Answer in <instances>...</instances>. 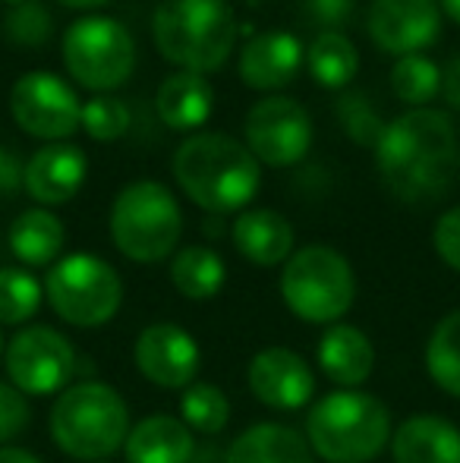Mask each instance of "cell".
<instances>
[{
  "instance_id": "19",
  "label": "cell",
  "mask_w": 460,
  "mask_h": 463,
  "mask_svg": "<svg viewBox=\"0 0 460 463\" xmlns=\"http://www.w3.org/2000/svg\"><path fill=\"white\" fill-rule=\"evenodd\" d=\"M394 463H460V429L445 416H410L391 432Z\"/></svg>"
},
{
  "instance_id": "3",
  "label": "cell",
  "mask_w": 460,
  "mask_h": 463,
  "mask_svg": "<svg viewBox=\"0 0 460 463\" xmlns=\"http://www.w3.org/2000/svg\"><path fill=\"white\" fill-rule=\"evenodd\" d=\"M152 35L167 63L205 76L230 61L237 16L228 0H161Z\"/></svg>"
},
{
  "instance_id": "24",
  "label": "cell",
  "mask_w": 460,
  "mask_h": 463,
  "mask_svg": "<svg viewBox=\"0 0 460 463\" xmlns=\"http://www.w3.org/2000/svg\"><path fill=\"white\" fill-rule=\"evenodd\" d=\"M6 240H10V250L19 262L32 265V269H42V265H51L63 252L67 231H63V221L54 212H48V208H29V212H23L10 224Z\"/></svg>"
},
{
  "instance_id": "38",
  "label": "cell",
  "mask_w": 460,
  "mask_h": 463,
  "mask_svg": "<svg viewBox=\"0 0 460 463\" xmlns=\"http://www.w3.org/2000/svg\"><path fill=\"white\" fill-rule=\"evenodd\" d=\"M442 92H445V98H448L451 108L460 110V54L448 63V67H445V73H442Z\"/></svg>"
},
{
  "instance_id": "31",
  "label": "cell",
  "mask_w": 460,
  "mask_h": 463,
  "mask_svg": "<svg viewBox=\"0 0 460 463\" xmlns=\"http://www.w3.org/2000/svg\"><path fill=\"white\" fill-rule=\"evenodd\" d=\"M4 35L13 48H44L54 35V16L42 0L13 4L4 16Z\"/></svg>"
},
{
  "instance_id": "12",
  "label": "cell",
  "mask_w": 460,
  "mask_h": 463,
  "mask_svg": "<svg viewBox=\"0 0 460 463\" xmlns=\"http://www.w3.org/2000/svg\"><path fill=\"white\" fill-rule=\"evenodd\" d=\"M10 114L23 133L44 142H63L80 129L82 104L61 76L35 70L13 82Z\"/></svg>"
},
{
  "instance_id": "10",
  "label": "cell",
  "mask_w": 460,
  "mask_h": 463,
  "mask_svg": "<svg viewBox=\"0 0 460 463\" xmlns=\"http://www.w3.org/2000/svg\"><path fill=\"white\" fill-rule=\"evenodd\" d=\"M4 366L13 388L32 397H48L70 388L80 369V356L57 328L29 325L10 337L4 350Z\"/></svg>"
},
{
  "instance_id": "40",
  "label": "cell",
  "mask_w": 460,
  "mask_h": 463,
  "mask_svg": "<svg viewBox=\"0 0 460 463\" xmlns=\"http://www.w3.org/2000/svg\"><path fill=\"white\" fill-rule=\"evenodd\" d=\"M57 4L70 6V10H99V6L111 4V0H57Z\"/></svg>"
},
{
  "instance_id": "6",
  "label": "cell",
  "mask_w": 460,
  "mask_h": 463,
  "mask_svg": "<svg viewBox=\"0 0 460 463\" xmlns=\"http://www.w3.org/2000/svg\"><path fill=\"white\" fill-rule=\"evenodd\" d=\"M183 233L177 195L158 180H136L123 186L111 208L114 246L139 265H155L174 256Z\"/></svg>"
},
{
  "instance_id": "4",
  "label": "cell",
  "mask_w": 460,
  "mask_h": 463,
  "mask_svg": "<svg viewBox=\"0 0 460 463\" xmlns=\"http://www.w3.org/2000/svg\"><path fill=\"white\" fill-rule=\"evenodd\" d=\"M306 441L325 463H372L391 441V413L366 391H334L306 413Z\"/></svg>"
},
{
  "instance_id": "25",
  "label": "cell",
  "mask_w": 460,
  "mask_h": 463,
  "mask_svg": "<svg viewBox=\"0 0 460 463\" xmlns=\"http://www.w3.org/2000/svg\"><path fill=\"white\" fill-rule=\"evenodd\" d=\"M228 280L224 259L209 246H186L171 259V284L186 299H211Z\"/></svg>"
},
{
  "instance_id": "13",
  "label": "cell",
  "mask_w": 460,
  "mask_h": 463,
  "mask_svg": "<svg viewBox=\"0 0 460 463\" xmlns=\"http://www.w3.org/2000/svg\"><path fill=\"white\" fill-rule=\"evenodd\" d=\"M442 32L438 0H372L369 38L381 54H423Z\"/></svg>"
},
{
  "instance_id": "42",
  "label": "cell",
  "mask_w": 460,
  "mask_h": 463,
  "mask_svg": "<svg viewBox=\"0 0 460 463\" xmlns=\"http://www.w3.org/2000/svg\"><path fill=\"white\" fill-rule=\"evenodd\" d=\"M0 356H4V335H0Z\"/></svg>"
},
{
  "instance_id": "14",
  "label": "cell",
  "mask_w": 460,
  "mask_h": 463,
  "mask_svg": "<svg viewBox=\"0 0 460 463\" xmlns=\"http://www.w3.org/2000/svg\"><path fill=\"white\" fill-rule=\"evenodd\" d=\"M136 366L152 384L164 391H186L199 375L202 350L196 337L174 322L148 325L136 337Z\"/></svg>"
},
{
  "instance_id": "21",
  "label": "cell",
  "mask_w": 460,
  "mask_h": 463,
  "mask_svg": "<svg viewBox=\"0 0 460 463\" xmlns=\"http://www.w3.org/2000/svg\"><path fill=\"white\" fill-rule=\"evenodd\" d=\"M211 108H215V89L202 73L180 70V73L167 76L155 95V110H158L161 123L177 133L199 129L211 117Z\"/></svg>"
},
{
  "instance_id": "15",
  "label": "cell",
  "mask_w": 460,
  "mask_h": 463,
  "mask_svg": "<svg viewBox=\"0 0 460 463\" xmlns=\"http://www.w3.org/2000/svg\"><path fill=\"white\" fill-rule=\"evenodd\" d=\"M246 384L258 403L281 413L303 410L315 394V375L309 363L287 347L258 350L246 369Z\"/></svg>"
},
{
  "instance_id": "7",
  "label": "cell",
  "mask_w": 460,
  "mask_h": 463,
  "mask_svg": "<svg viewBox=\"0 0 460 463\" xmlns=\"http://www.w3.org/2000/svg\"><path fill=\"white\" fill-rule=\"evenodd\" d=\"M281 297L296 318L309 325H334L356 299V275L332 246H303L284 262Z\"/></svg>"
},
{
  "instance_id": "35",
  "label": "cell",
  "mask_w": 460,
  "mask_h": 463,
  "mask_svg": "<svg viewBox=\"0 0 460 463\" xmlns=\"http://www.w3.org/2000/svg\"><path fill=\"white\" fill-rule=\"evenodd\" d=\"M432 246H436L438 259H442L448 269L460 271V205L448 208V212L436 221V231H432Z\"/></svg>"
},
{
  "instance_id": "37",
  "label": "cell",
  "mask_w": 460,
  "mask_h": 463,
  "mask_svg": "<svg viewBox=\"0 0 460 463\" xmlns=\"http://www.w3.org/2000/svg\"><path fill=\"white\" fill-rule=\"evenodd\" d=\"M23 180H25V165L10 148L0 146V195H16L23 189Z\"/></svg>"
},
{
  "instance_id": "11",
  "label": "cell",
  "mask_w": 460,
  "mask_h": 463,
  "mask_svg": "<svg viewBox=\"0 0 460 463\" xmlns=\"http://www.w3.org/2000/svg\"><path fill=\"white\" fill-rule=\"evenodd\" d=\"M243 133L258 165L294 167L313 146V117L294 98L268 95L246 110Z\"/></svg>"
},
{
  "instance_id": "22",
  "label": "cell",
  "mask_w": 460,
  "mask_h": 463,
  "mask_svg": "<svg viewBox=\"0 0 460 463\" xmlns=\"http://www.w3.org/2000/svg\"><path fill=\"white\" fill-rule=\"evenodd\" d=\"M319 366L334 384L353 391L375 369V347L356 325H332L319 341Z\"/></svg>"
},
{
  "instance_id": "18",
  "label": "cell",
  "mask_w": 460,
  "mask_h": 463,
  "mask_svg": "<svg viewBox=\"0 0 460 463\" xmlns=\"http://www.w3.org/2000/svg\"><path fill=\"white\" fill-rule=\"evenodd\" d=\"M237 252L252 265L275 269L294 256V227L281 212L271 208H249L230 227Z\"/></svg>"
},
{
  "instance_id": "23",
  "label": "cell",
  "mask_w": 460,
  "mask_h": 463,
  "mask_svg": "<svg viewBox=\"0 0 460 463\" xmlns=\"http://www.w3.org/2000/svg\"><path fill=\"white\" fill-rule=\"evenodd\" d=\"M228 463H315L306 435L281 422H256L233 439Z\"/></svg>"
},
{
  "instance_id": "30",
  "label": "cell",
  "mask_w": 460,
  "mask_h": 463,
  "mask_svg": "<svg viewBox=\"0 0 460 463\" xmlns=\"http://www.w3.org/2000/svg\"><path fill=\"white\" fill-rule=\"evenodd\" d=\"M42 284L25 269H0V325H23L42 309Z\"/></svg>"
},
{
  "instance_id": "5",
  "label": "cell",
  "mask_w": 460,
  "mask_h": 463,
  "mask_svg": "<svg viewBox=\"0 0 460 463\" xmlns=\"http://www.w3.org/2000/svg\"><path fill=\"white\" fill-rule=\"evenodd\" d=\"M51 441L67 458L99 463L120 451L129 435V407L105 382H80L61 391L48 416Z\"/></svg>"
},
{
  "instance_id": "39",
  "label": "cell",
  "mask_w": 460,
  "mask_h": 463,
  "mask_svg": "<svg viewBox=\"0 0 460 463\" xmlns=\"http://www.w3.org/2000/svg\"><path fill=\"white\" fill-rule=\"evenodd\" d=\"M0 463H42V458H35L25 448H0Z\"/></svg>"
},
{
  "instance_id": "20",
  "label": "cell",
  "mask_w": 460,
  "mask_h": 463,
  "mask_svg": "<svg viewBox=\"0 0 460 463\" xmlns=\"http://www.w3.org/2000/svg\"><path fill=\"white\" fill-rule=\"evenodd\" d=\"M123 454L129 463H192L196 439L177 416H146L129 429Z\"/></svg>"
},
{
  "instance_id": "29",
  "label": "cell",
  "mask_w": 460,
  "mask_h": 463,
  "mask_svg": "<svg viewBox=\"0 0 460 463\" xmlns=\"http://www.w3.org/2000/svg\"><path fill=\"white\" fill-rule=\"evenodd\" d=\"M180 420L202 435H218L230 422V401L218 384L192 382L180 394Z\"/></svg>"
},
{
  "instance_id": "43",
  "label": "cell",
  "mask_w": 460,
  "mask_h": 463,
  "mask_svg": "<svg viewBox=\"0 0 460 463\" xmlns=\"http://www.w3.org/2000/svg\"><path fill=\"white\" fill-rule=\"evenodd\" d=\"M4 4H23V0H4Z\"/></svg>"
},
{
  "instance_id": "17",
  "label": "cell",
  "mask_w": 460,
  "mask_h": 463,
  "mask_svg": "<svg viewBox=\"0 0 460 463\" xmlns=\"http://www.w3.org/2000/svg\"><path fill=\"white\" fill-rule=\"evenodd\" d=\"M86 152L70 142H51L38 148L25 165L23 189L38 205H63L86 184Z\"/></svg>"
},
{
  "instance_id": "34",
  "label": "cell",
  "mask_w": 460,
  "mask_h": 463,
  "mask_svg": "<svg viewBox=\"0 0 460 463\" xmlns=\"http://www.w3.org/2000/svg\"><path fill=\"white\" fill-rule=\"evenodd\" d=\"M29 422H32V410L25 394L19 388H13V384L0 382V448L6 441L19 439L29 429Z\"/></svg>"
},
{
  "instance_id": "2",
  "label": "cell",
  "mask_w": 460,
  "mask_h": 463,
  "mask_svg": "<svg viewBox=\"0 0 460 463\" xmlns=\"http://www.w3.org/2000/svg\"><path fill=\"white\" fill-rule=\"evenodd\" d=\"M171 171L192 205L211 214L246 208L262 186L252 152L228 133H196L174 152Z\"/></svg>"
},
{
  "instance_id": "41",
  "label": "cell",
  "mask_w": 460,
  "mask_h": 463,
  "mask_svg": "<svg viewBox=\"0 0 460 463\" xmlns=\"http://www.w3.org/2000/svg\"><path fill=\"white\" fill-rule=\"evenodd\" d=\"M442 13L451 19V23L460 25V0H442Z\"/></svg>"
},
{
  "instance_id": "33",
  "label": "cell",
  "mask_w": 460,
  "mask_h": 463,
  "mask_svg": "<svg viewBox=\"0 0 460 463\" xmlns=\"http://www.w3.org/2000/svg\"><path fill=\"white\" fill-rule=\"evenodd\" d=\"M80 127L95 142H117L129 129V108L117 95H95L89 101H82Z\"/></svg>"
},
{
  "instance_id": "32",
  "label": "cell",
  "mask_w": 460,
  "mask_h": 463,
  "mask_svg": "<svg viewBox=\"0 0 460 463\" xmlns=\"http://www.w3.org/2000/svg\"><path fill=\"white\" fill-rule=\"evenodd\" d=\"M338 120H341V127H344L347 139L362 148L379 146L381 133H385V127H388V123H381L379 110L372 108V101L362 92H347L338 98Z\"/></svg>"
},
{
  "instance_id": "28",
  "label": "cell",
  "mask_w": 460,
  "mask_h": 463,
  "mask_svg": "<svg viewBox=\"0 0 460 463\" xmlns=\"http://www.w3.org/2000/svg\"><path fill=\"white\" fill-rule=\"evenodd\" d=\"M391 92L404 104H413V110L429 108L432 98L442 92V70L426 54L398 57L391 67Z\"/></svg>"
},
{
  "instance_id": "16",
  "label": "cell",
  "mask_w": 460,
  "mask_h": 463,
  "mask_svg": "<svg viewBox=\"0 0 460 463\" xmlns=\"http://www.w3.org/2000/svg\"><path fill=\"white\" fill-rule=\"evenodd\" d=\"M306 51L290 32H258L239 51V80L256 92H277L300 73Z\"/></svg>"
},
{
  "instance_id": "36",
  "label": "cell",
  "mask_w": 460,
  "mask_h": 463,
  "mask_svg": "<svg viewBox=\"0 0 460 463\" xmlns=\"http://www.w3.org/2000/svg\"><path fill=\"white\" fill-rule=\"evenodd\" d=\"M356 0H303V13L322 32H341L353 16Z\"/></svg>"
},
{
  "instance_id": "9",
  "label": "cell",
  "mask_w": 460,
  "mask_h": 463,
  "mask_svg": "<svg viewBox=\"0 0 460 463\" xmlns=\"http://www.w3.org/2000/svg\"><path fill=\"white\" fill-rule=\"evenodd\" d=\"M63 63L89 92H114L133 76L136 42L111 16H82L63 32Z\"/></svg>"
},
{
  "instance_id": "26",
  "label": "cell",
  "mask_w": 460,
  "mask_h": 463,
  "mask_svg": "<svg viewBox=\"0 0 460 463\" xmlns=\"http://www.w3.org/2000/svg\"><path fill=\"white\" fill-rule=\"evenodd\" d=\"M306 67L325 89H344L360 70V54L344 32H319L306 48Z\"/></svg>"
},
{
  "instance_id": "1",
  "label": "cell",
  "mask_w": 460,
  "mask_h": 463,
  "mask_svg": "<svg viewBox=\"0 0 460 463\" xmlns=\"http://www.w3.org/2000/svg\"><path fill=\"white\" fill-rule=\"evenodd\" d=\"M375 152V171L394 199L407 205L438 202L460 171V136L451 114L417 108L391 120Z\"/></svg>"
},
{
  "instance_id": "8",
  "label": "cell",
  "mask_w": 460,
  "mask_h": 463,
  "mask_svg": "<svg viewBox=\"0 0 460 463\" xmlns=\"http://www.w3.org/2000/svg\"><path fill=\"white\" fill-rule=\"evenodd\" d=\"M51 309L76 328H99L117 316L123 303V280L117 269L92 252H73L51 265L44 278Z\"/></svg>"
},
{
  "instance_id": "44",
  "label": "cell",
  "mask_w": 460,
  "mask_h": 463,
  "mask_svg": "<svg viewBox=\"0 0 460 463\" xmlns=\"http://www.w3.org/2000/svg\"><path fill=\"white\" fill-rule=\"evenodd\" d=\"M99 463H111V460H99Z\"/></svg>"
},
{
  "instance_id": "27",
  "label": "cell",
  "mask_w": 460,
  "mask_h": 463,
  "mask_svg": "<svg viewBox=\"0 0 460 463\" xmlns=\"http://www.w3.org/2000/svg\"><path fill=\"white\" fill-rule=\"evenodd\" d=\"M426 372L451 397H460V309L448 312L426 341Z\"/></svg>"
}]
</instances>
